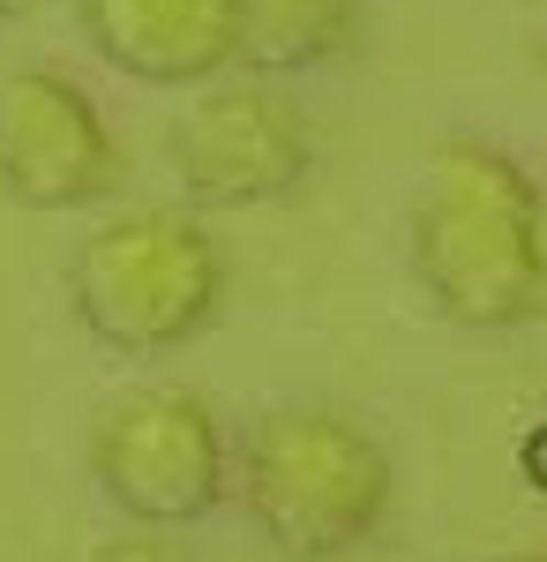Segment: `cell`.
I'll list each match as a JSON object with an SVG mask.
<instances>
[{
  "mask_svg": "<svg viewBox=\"0 0 547 562\" xmlns=\"http://www.w3.org/2000/svg\"><path fill=\"white\" fill-rule=\"evenodd\" d=\"M413 278L458 330L547 323V195L510 150L450 135L421 166L413 195Z\"/></svg>",
  "mask_w": 547,
  "mask_h": 562,
  "instance_id": "1",
  "label": "cell"
},
{
  "mask_svg": "<svg viewBox=\"0 0 547 562\" xmlns=\"http://www.w3.org/2000/svg\"><path fill=\"white\" fill-rule=\"evenodd\" d=\"M233 495L286 562H337L390 510V450L331 405H278L241 442Z\"/></svg>",
  "mask_w": 547,
  "mask_h": 562,
  "instance_id": "2",
  "label": "cell"
},
{
  "mask_svg": "<svg viewBox=\"0 0 547 562\" xmlns=\"http://www.w3.org/2000/svg\"><path fill=\"white\" fill-rule=\"evenodd\" d=\"M225 301V256L188 211H121L68 256V307L98 346L166 360L196 346Z\"/></svg>",
  "mask_w": 547,
  "mask_h": 562,
  "instance_id": "3",
  "label": "cell"
},
{
  "mask_svg": "<svg viewBox=\"0 0 547 562\" xmlns=\"http://www.w3.org/2000/svg\"><path fill=\"white\" fill-rule=\"evenodd\" d=\"M90 480L127 525L180 532L233 495V450L203 397L188 390H121L90 420Z\"/></svg>",
  "mask_w": 547,
  "mask_h": 562,
  "instance_id": "4",
  "label": "cell"
},
{
  "mask_svg": "<svg viewBox=\"0 0 547 562\" xmlns=\"http://www.w3.org/2000/svg\"><path fill=\"white\" fill-rule=\"evenodd\" d=\"M315 135L278 83H211L172 121V173L203 211H263L300 195Z\"/></svg>",
  "mask_w": 547,
  "mask_h": 562,
  "instance_id": "5",
  "label": "cell"
},
{
  "mask_svg": "<svg viewBox=\"0 0 547 562\" xmlns=\"http://www.w3.org/2000/svg\"><path fill=\"white\" fill-rule=\"evenodd\" d=\"M121 150L98 98L53 68H15L0 90V188L23 211H83L113 195Z\"/></svg>",
  "mask_w": 547,
  "mask_h": 562,
  "instance_id": "6",
  "label": "cell"
},
{
  "mask_svg": "<svg viewBox=\"0 0 547 562\" xmlns=\"http://www.w3.org/2000/svg\"><path fill=\"white\" fill-rule=\"evenodd\" d=\"M90 53L127 83L196 90L241 68L248 0H76Z\"/></svg>",
  "mask_w": 547,
  "mask_h": 562,
  "instance_id": "7",
  "label": "cell"
},
{
  "mask_svg": "<svg viewBox=\"0 0 547 562\" xmlns=\"http://www.w3.org/2000/svg\"><path fill=\"white\" fill-rule=\"evenodd\" d=\"M368 38L360 0H248V38L241 68L293 76V68H337Z\"/></svg>",
  "mask_w": 547,
  "mask_h": 562,
  "instance_id": "8",
  "label": "cell"
},
{
  "mask_svg": "<svg viewBox=\"0 0 547 562\" xmlns=\"http://www.w3.org/2000/svg\"><path fill=\"white\" fill-rule=\"evenodd\" d=\"M76 562H188V548H172L166 532H150V525H127L121 540H98Z\"/></svg>",
  "mask_w": 547,
  "mask_h": 562,
  "instance_id": "9",
  "label": "cell"
},
{
  "mask_svg": "<svg viewBox=\"0 0 547 562\" xmlns=\"http://www.w3.org/2000/svg\"><path fill=\"white\" fill-rule=\"evenodd\" d=\"M31 8H45V0H0V15H31Z\"/></svg>",
  "mask_w": 547,
  "mask_h": 562,
  "instance_id": "10",
  "label": "cell"
},
{
  "mask_svg": "<svg viewBox=\"0 0 547 562\" xmlns=\"http://www.w3.org/2000/svg\"><path fill=\"white\" fill-rule=\"evenodd\" d=\"M503 562H547V555H503Z\"/></svg>",
  "mask_w": 547,
  "mask_h": 562,
  "instance_id": "11",
  "label": "cell"
}]
</instances>
